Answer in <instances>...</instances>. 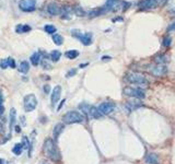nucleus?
Listing matches in <instances>:
<instances>
[{
	"instance_id": "nucleus-5",
	"label": "nucleus",
	"mask_w": 175,
	"mask_h": 164,
	"mask_svg": "<svg viewBox=\"0 0 175 164\" xmlns=\"http://www.w3.org/2000/svg\"><path fill=\"white\" fill-rule=\"evenodd\" d=\"M71 35L78 38L84 46H89L92 44V33H82L79 30H72Z\"/></svg>"
},
{
	"instance_id": "nucleus-44",
	"label": "nucleus",
	"mask_w": 175,
	"mask_h": 164,
	"mask_svg": "<svg viewBox=\"0 0 175 164\" xmlns=\"http://www.w3.org/2000/svg\"><path fill=\"white\" fill-rule=\"evenodd\" d=\"M0 164H4V159H0Z\"/></svg>"
},
{
	"instance_id": "nucleus-34",
	"label": "nucleus",
	"mask_w": 175,
	"mask_h": 164,
	"mask_svg": "<svg viewBox=\"0 0 175 164\" xmlns=\"http://www.w3.org/2000/svg\"><path fill=\"white\" fill-rule=\"evenodd\" d=\"M76 72H77V70H76V69H71L70 71H68V74H67V76H66V77H67V78L72 77V76H74V74H76Z\"/></svg>"
},
{
	"instance_id": "nucleus-21",
	"label": "nucleus",
	"mask_w": 175,
	"mask_h": 164,
	"mask_svg": "<svg viewBox=\"0 0 175 164\" xmlns=\"http://www.w3.org/2000/svg\"><path fill=\"white\" fill-rule=\"evenodd\" d=\"M65 56H66L68 59H74V58H77L78 56H79V51H78L77 49L68 50V51H66Z\"/></svg>"
},
{
	"instance_id": "nucleus-26",
	"label": "nucleus",
	"mask_w": 175,
	"mask_h": 164,
	"mask_svg": "<svg viewBox=\"0 0 175 164\" xmlns=\"http://www.w3.org/2000/svg\"><path fill=\"white\" fill-rule=\"evenodd\" d=\"M53 42H54L56 45H61L62 42H64V38H62V36L59 35V34H54V35H53Z\"/></svg>"
},
{
	"instance_id": "nucleus-22",
	"label": "nucleus",
	"mask_w": 175,
	"mask_h": 164,
	"mask_svg": "<svg viewBox=\"0 0 175 164\" xmlns=\"http://www.w3.org/2000/svg\"><path fill=\"white\" fill-rule=\"evenodd\" d=\"M60 57H61V53L59 51V50H57V49H55V50H53L51 53V61H58L59 59H60Z\"/></svg>"
},
{
	"instance_id": "nucleus-6",
	"label": "nucleus",
	"mask_w": 175,
	"mask_h": 164,
	"mask_svg": "<svg viewBox=\"0 0 175 164\" xmlns=\"http://www.w3.org/2000/svg\"><path fill=\"white\" fill-rule=\"evenodd\" d=\"M37 106V99L34 94H29L24 97V110L25 112L34 111Z\"/></svg>"
},
{
	"instance_id": "nucleus-3",
	"label": "nucleus",
	"mask_w": 175,
	"mask_h": 164,
	"mask_svg": "<svg viewBox=\"0 0 175 164\" xmlns=\"http://www.w3.org/2000/svg\"><path fill=\"white\" fill-rule=\"evenodd\" d=\"M126 80L128 83L140 85V87H145L148 84V80H147L146 76L140 72H129L126 76Z\"/></svg>"
},
{
	"instance_id": "nucleus-28",
	"label": "nucleus",
	"mask_w": 175,
	"mask_h": 164,
	"mask_svg": "<svg viewBox=\"0 0 175 164\" xmlns=\"http://www.w3.org/2000/svg\"><path fill=\"white\" fill-rule=\"evenodd\" d=\"M74 13L77 14L78 17H83L84 14H85V12H84V10L82 8L77 6V7H74Z\"/></svg>"
},
{
	"instance_id": "nucleus-16",
	"label": "nucleus",
	"mask_w": 175,
	"mask_h": 164,
	"mask_svg": "<svg viewBox=\"0 0 175 164\" xmlns=\"http://www.w3.org/2000/svg\"><path fill=\"white\" fill-rule=\"evenodd\" d=\"M79 110H80L81 112H82V114L85 116V115H89L90 116V110H91V106L89 105L88 103H85V102H83V103L79 104Z\"/></svg>"
},
{
	"instance_id": "nucleus-15",
	"label": "nucleus",
	"mask_w": 175,
	"mask_h": 164,
	"mask_svg": "<svg viewBox=\"0 0 175 164\" xmlns=\"http://www.w3.org/2000/svg\"><path fill=\"white\" fill-rule=\"evenodd\" d=\"M145 161L147 164H158L159 161H158V155L155 153H149L146 155L145 157Z\"/></svg>"
},
{
	"instance_id": "nucleus-13",
	"label": "nucleus",
	"mask_w": 175,
	"mask_h": 164,
	"mask_svg": "<svg viewBox=\"0 0 175 164\" xmlns=\"http://www.w3.org/2000/svg\"><path fill=\"white\" fill-rule=\"evenodd\" d=\"M60 15H61V19H64V20H69L71 18V15H72V9H71V7H69V6H64V7H61Z\"/></svg>"
},
{
	"instance_id": "nucleus-38",
	"label": "nucleus",
	"mask_w": 175,
	"mask_h": 164,
	"mask_svg": "<svg viewBox=\"0 0 175 164\" xmlns=\"http://www.w3.org/2000/svg\"><path fill=\"white\" fill-rule=\"evenodd\" d=\"M168 31H175V22L174 23H172L171 25L168 27Z\"/></svg>"
},
{
	"instance_id": "nucleus-4",
	"label": "nucleus",
	"mask_w": 175,
	"mask_h": 164,
	"mask_svg": "<svg viewBox=\"0 0 175 164\" xmlns=\"http://www.w3.org/2000/svg\"><path fill=\"white\" fill-rule=\"evenodd\" d=\"M124 94L127 96L134 97V99H145L146 97V91L142 90V88H132V87H127L124 89Z\"/></svg>"
},
{
	"instance_id": "nucleus-11",
	"label": "nucleus",
	"mask_w": 175,
	"mask_h": 164,
	"mask_svg": "<svg viewBox=\"0 0 175 164\" xmlns=\"http://www.w3.org/2000/svg\"><path fill=\"white\" fill-rule=\"evenodd\" d=\"M61 95V88L59 85H56V87L53 89V92H51V106L54 107L56 104L58 103V101L60 99Z\"/></svg>"
},
{
	"instance_id": "nucleus-2",
	"label": "nucleus",
	"mask_w": 175,
	"mask_h": 164,
	"mask_svg": "<svg viewBox=\"0 0 175 164\" xmlns=\"http://www.w3.org/2000/svg\"><path fill=\"white\" fill-rule=\"evenodd\" d=\"M62 121L66 124H79V123H84L87 121V117L82 113L77 111L67 112L62 117Z\"/></svg>"
},
{
	"instance_id": "nucleus-42",
	"label": "nucleus",
	"mask_w": 175,
	"mask_h": 164,
	"mask_svg": "<svg viewBox=\"0 0 175 164\" xmlns=\"http://www.w3.org/2000/svg\"><path fill=\"white\" fill-rule=\"evenodd\" d=\"M64 103H65V100H64V101H61V104H60V105H59V106H58V111H59V110H60V108H61V106L64 105Z\"/></svg>"
},
{
	"instance_id": "nucleus-43",
	"label": "nucleus",
	"mask_w": 175,
	"mask_h": 164,
	"mask_svg": "<svg viewBox=\"0 0 175 164\" xmlns=\"http://www.w3.org/2000/svg\"><path fill=\"white\" fill-rule=\"evenodd\" d=\"M15 131H17V132H20V131H21V129H20V127H19V126H17V127H15Z\"/></svg>"
},
{
	"instance_id": "nucleus-8",
	"label": "nucleus",
	"mask_w": 175,
	"mask_h": 164,
	"mask_svg": "<svg viewBox=\"0 0 175 164\" xmlns=\"http://www.w3.org/2000/svg\"><path fill=\"white\" fill-rule=\"evenodd\" d=\"M115 104L113 102H102L99 105V111L102 115H111L115 111Z\"/></svg>"
},
{
	"instance_id": "nucleus-36",
	"label": "nucleus",
	"mask_w": 175,
	"mask_h": 164,
	"mask_svg": "<svg viewBox=\"0 0 175 164\" xmlns=\"http://www.w3.org/2000/svg\"><path fill=\"white\" fill-rule=\"evenodd\" d=\"M49 90H51V88H49V85H44V92L46 94L49 93Z\"/></svg>"
},
{
	"instance_id": "nucleus-17",
	"label": "nucleus",
	"mask_w": 175,
	"mask_h": 164,
	"mask_svg": "<svg viewBox=\"0 0 175 164\" xmlns=\"http://www.w3.org/2000/svg\"><path fill=\"white\" fill-rule=\"evenodd\" d=\"M90 116H91L92 118L99 119V118H101L103 115L100 113V111H99V108L96 106H91V110H90Z\"/></svg>"
},
{
	"instance_id": "nucleus-37",
	"label": "nucleus",
	"mask_w": 175,
	"mask_h": 164,
	"mask_svg": "<svg viewBox=\"0 0 175 164\" xmlns=\"http://www.w3.org/2000/svg\"><path fill=\"white\" fill-rule=\"evenodd\" d=\"M15 31H17V33H22V25L19 24V25L15 27Z\"/></svg>"
},
{
	"instance_id": "nucleus-24",
	"label": "nucleus",
	"mask_w": 175,
	"mask_h": 164,
	"mask_svg": "<svg viewBox=\"0 0 175 164\" xmlns=\"http://www.w3.org/2000/svg\"><path fill=\"white\" fill-rule=\"evenodd\" d=\"M15 124V110L11 108L10 111V129H12Z\"/></svg>"
},
{
	"instance_id": "nucleus-45",
	"label": "nucleus",
	"mask_w": 175,
	"mask_h": 164,
	"mask_svg": "<svg viewBox=\"0 0 175 164\" xmlns=\"http://www.w3.org/2000/svg\"><path fill=\"white\" fill-rule=\"evenodd\" d=\"M8 164H14V163H13V162H9Z\"/></svg>"
},
{
	"instance_id": "nucleus-41",
	"label": "nucleus",
	"mask_w": 175,
	"mask_h": 164,
	"mask_svg": "<svg viewBox=\"0 0 175 164\" xmlns=\"http://www.w3.org/2000/svg\"><path fill=\"white\" fill-rule=\"evenodd\" d=\"M4 107L2 104H0V115H2L4 114Z\"/></svg>"
},
{
	"instance_id": "nucleus-14",
	"label": "nucleus",
	"mask_w": 175,
	"mask_h": 164,
	"mask_svg": "<svg viewBox=\"0 0 175 164\" xmlns=\"http://www.w3.org/2000/svg\"><path fill=\"white\" fill-rule=\"evenodd\" d=\"M115 4H116V0H107L106 1V4L103 6V7L101 8V10L103 13H105V12H108V11H111L114 9Z\"/></svg>"
},
{
	"instance_id": "nucleus-33",
	"label": "nucleus",
	"mask_w": 175,
	"mask_h": 164,
	"mask_svg": "<svg viewBox=\"0 0 175 164\" xmlns=\"http://www.w3.org/2000/svg\"><path fill=\"white\" fill-rule=\"evenodd\" d=\"M8 64H9V67H11V68L15 67V63H14L13 58H8Z\"/></svg>"
},
{
	"instance_id": "nucleus-32",
	"label": "nucleus",
	"mask_w": 175,
	"mask_h": 164,
	"mask_svg": "<svg viewBox=\"0 0 175 164\" xmlns=\"http://www.w3.org/2000/svg\"><path fill=\"white\" fill-rule=\"evenodd\" d=\"M42 65H43V67L45 68V69H51V65L48 64V61L46 60V59H43V60H42Z\"/></svg>"
},
{
	"instance_id": "nucleus-39",
	"label": "nucleus",
	"mask_w": 175,
	"mask_h": 164,
	"mask_svg": "<svg viewBox=\"0 0 175 164\" xmlns=\"http://www.w3.org/2000/svg\"><path fill=\"white\" fill-rule=\"evenodd\" d=\"M155 1H157L158 6H162V4H165V1H166V0H155Z\"/></svg>"
},
{
	"instance_id": "nucleus-1",
	"label": "nucleus",
	"mask_w": 175,
	"mask_h": 164,
	"mask_svg": "<svg viewBox=\"0 0 175 164\" xmlns=\"http://www.w3.org/2000/svg\"><path fill=\"white\" fill-rule=\"evenodd\" d=\"M44 152L51 161L58 162L60 160V154L57 149V146L53 139H46L44 142Z\"/></svg>"
},
{
	"instance_id": "nucleus-27",
	"label": "nucleus",
	"mask_w": 175,
	"mask_h": 164,
	"mask_svg": "<svg viewBox=\"0 0 175 164\" xmlns=\"http://www.w3.org/2000/svg\"><path fill=\"white\" fill-rule=\"evenodd\" d=\"M166 60H168V58H166L165 55H160V56H158V57H155V63H157V64L163 65Z\"/></svg>"
},
{
	"instance_id": "nucleus-12",
	"label": "nucleus",
	"mask_w": 175,
	"mask_h": 164,
	"mask_svg": "<svg viewBox=\"0 0 175 164\" xmlns=\"http://www.w3.org/2000/svg\"><path fill=\"white\" fill-rule=\"evenodd\" d=\"M60 11H61V7L57 2H51V4L47 6V12L49 15H58V14H60Z\"/></svg>"
},
{
	"instance_id": "nucleus-7",
	"label": "nucleus",
	"mask_w": 175,
	"mask_h": 164,
	"mask_svg": "<svg viewBox=\"0 0 175 164\" xmlns=\"http://www.w3.org/2000/svg\"><path fill=\"white\" fill-rule=\"evenodd\" d=\"M19 8L24 12H33L36 9V0H20Z\"/></svg>"
},
{
	"instance_id": "nucleus-20",
	"label": "nucleus",
	"mask_w": 175,
	"mask_h": 164,
	"mask_svg": "<svg viewBox=\"0 0 175 164\" xmlns=\"http://www.w3.org/2000/svg\"><path fill=\"white\" fill-rule=\"evenodd\" d=\"M31 63H32V65L33 66H37V65L40 64V53H34L32 56H31Z\"/></svg>"
},
{
	"instance_id": "nucleus-29",
	"label": "nucleus",
	"mask_w": 175,
	"mask_h": 164,
	"mask_svg": "<svg viewBox=\"0 0 175 164\" xmlns=\"http://www.w3.org/2000/svg\"><path fill=\"white\" fill-rule=\"evenodd\" d=\"M22 146H23V149H29V147H31L29 139L26 137H23V139H22Z\"/></svg>"
},
{
	"instance_id": "nucleus-10",
	"label": "nucleus",
	"mask_w": 175,
	"mask_h": 164,
	"mask_svg": "<svg viewBox=\"0 0 175 164\" xmlns=\"http://www.w3.org/2000/svg\"><path fill=\"white\" fill-rule=\"evenodd\" d=\"M141 106H142V103L138 100V99H134V100L127 101L126 104H125V107H126V110H127L128 112L136 111V110L140 108Z\"/></svg>"
},
{
	"instance_id": "nucleus-31",
	"label": "nucleus",
	"mask_w": 175,
	"mask_h": 164,
	"mask_svg": "<svg viewBox=\"0 0 175 164\" xmlns=\"http://www.w3.org/2000/svg\"><path fill=\"white\" fill-rule=\"evenodd\" d=\"M171 37H165L164 40H163V46H165V47H168V46H170L171 45Z\"/></svg>"
},
{
	"instance_id": "nucleus-23",
	"label": "nucleus",
	"mask_w": 175,
	"mask_h": 164,
	"mask_svg": "<svg viewBox=\"0 0 175 164\" xmlns=\"http://www.w3.org/2000/svg\"><path fill=\"white\" fill-rule=\"evenodd\" d=\"M44 30H45V32H46V33L54 35V34L56 33L57 29H56L54 25H51V24H47V25H45V26H44Z\"/></svg>"
},
{
	"instance_id": "nucleus-19",
	"label": "nucleus",
	"mask_w": 175,
	"mask_h": 164,
	"mask_svg": "<svg viewBox=\"0 0 175 164\" xmlns=\"http://www.w3.org/2000/svg\"><path fill=\"white\" fill-rule=\"evenodd\" d=\"M29 70H30V64L26 60H23L19 66V71L22 74H26V72H29Z\"/></svg>"
},
{
	"instance_id": "nucleus-30",
	"label": "nucleus",
	"mask_w": 175,
	"mask_h": 164,
	"mask_svg": "<svg viewBox=\"0 0 175 164\" xmlns=\"http://www.w3.org/2000/svg\"><path fill=\"white\" fill-rule=\"evenodd\" d=\"M0 67L2 69H7L9 67V64H8V58L7 59H1L0 60Z\"/></svg>"
},
{
	"instance_id": "nucleus-25",
	"label": "nucleus",
	"mask_w": 175,
	"mask_h": 164,
	"mask_svg": "<svg viewBox=\"0 0 175 164\" xmlns=\"http://www.w3.org/2000/svg\"><path fill=\"white\" fill-rule=\"evenodd\" d=\"M22 150H23V146L22 143H18L14 146V148L12 149V152H13L15 155H20L22 153Z\"/></svg>"
},
{
	"instance_id": "nucleus-9",
	"label": "nucleus",
	"mask_w": 175,
	"mask_h": 164,
	"mask_svg": "<svg viewBox=\"0 0 175 164\" xmlns=\"http://www.w3.org/2000/svg\"><path fill=\"white\" fill-rule=\"evenodd\" d=\"M150 71H151V74H153L154 77H163V76H165L166 72H168V68H166L165 65L157 64L155 66H153V67L150 69Z\"/></svg>"
},
{
	"instance_id": "nucleus-40",
	"label": "nucleus",
	"mask_w": 175,
	"mask_h": 164,
	"mask_svg": "<svg viewBox=\"0 0 175 164\" xmlns=\"http://www.w3.org/2000/svg\"><path fill=\"white\" fill-rule=\"evenodd\" d=\"M112 57H110V56H103L102 57V60L103 61H108V60H111Z\"/></svg>"
},
{
	"instance_id": "nucleus-35",
	"label": "nucleus",
	"mask_w": 175,
	"mask_h": 164,
	"mask_svg": "<svg viewBox=\"0 0 175 164\" xmlns=\"http://www.w3.org/2000/svg\"><path fill=\"white\" fill-rule=\"evenodd\" d=\"M31 31V26L29 25H22V33H25V32H29Z\"/></svg>"
},
{
	"instance_id": "nucleus-18",
	"label": "nucleus",
	"mask_w": 175,
	"mask_h": 164,
	"mask_svg": "<svg viewBox=\"0 0 175 164\" xmlns=\"http://www.w3.org/2000/svg\"><path fill=\"white\" fill-rule=\"evenodd\" d=\"M64 130V125L62 124H57L56 126L54 127V131H53V135H54V139L56 140L58 137H59V135Z\"/></svg>"
}]
</instances>
